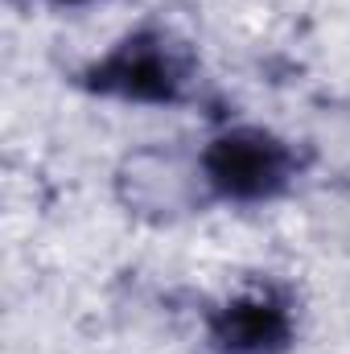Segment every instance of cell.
<instances>
[{"label":"cell","mask_w":350,"mask_h":354,"mask_svg":"<svg viewBox=\"0 0 350 354\" xmlns=\"http://www.w3.org/2000/svg\"><path fill=\"white\" fill-rule=\"evenodd\" d=\"M87 79L91 87L120 95V99L174 103L185 83V66H181V54L161 33H136V37L120 41Z\"/></svg>","instance_id":"6da1fadb"},{"label":"cell","mask_w":350,"mask_h":354,"mask_svg":"<svg viewBox=\"0 0 350 354\" xmlns=\"http://www.w3.org/2000/svg\"><path fill=\"white\" fill-rule=\"evenodd\" d=\"M293 174V157L288 149L256 128H239L219 136L206 149V177L219 194L227 198H268L276 194Z\"/></svg>","instance_id":"7a4b0ae2"},{"label":"cell","mask_w":350,"mask_h":354,"mask_svg":"<svg viewBox=\"0 0 350 354\" xmlns=\"http://www.w3.org/2000/svg\"><path fill=\"white\" fill-rule=\"evenodd\" d=\"M210 334L223 354H276L288 342V313L268 297H243L219 309Z\"/></svg>","instance_id":"3957f363"},{"label":"cell","mask_w":350,"mask_h":354,"mask_svg":"<svg viewBox=\"0 0 350 354\" xmlns=\"http://www.w3.org/2000/svg\"><path fill=\"white\" fill-rule=\"evenodd\" d=\"M62 4H83V0H62Z\"/></svg>","instance_id":"277c9868"}]
</instances>
